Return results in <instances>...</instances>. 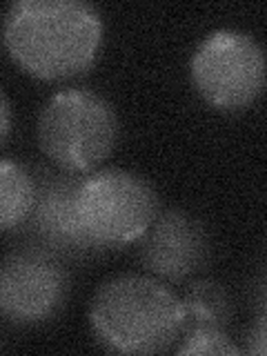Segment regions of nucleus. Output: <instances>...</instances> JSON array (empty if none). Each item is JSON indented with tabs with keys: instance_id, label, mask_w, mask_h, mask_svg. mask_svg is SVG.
<instances>
[{
	"instance_id": "39448f33",
	"label": "nucleus",
	"mask_w": 267,
	"mask_h": 356,
	"mask_svg": "<svg viewBox=\"0 0 267 356\" xmlns=\"http://www.w3.org/2000/svg\"><path fill=\"white\" fill-rule=\"evenodd\" d=\"M194 87L209 105L241 109L261 94L267 81V58L250 33L218 29L192 56Z\"/></svg>"
},
{
	"instance_id": "423d86ee",
	"label": "nucleus",
	"mask_w": 267,
	"mask_h": 356,
	"mask_svg": "<svg viewBox=\"0 0 267 356\" xmlns=\"http://www.w3.org/2000/svg\"><path fill=\"white\" fill-rule=\"evenodd\" d=\"M65 278L47 256L16 252L0 270V307L16 323L47 318L60 305Z\"/></svg>"
},
{
	"instance_id": "1a4fd4ad",
	"label": "nucleus",
	"mask_w": 267,
	"mask_h": 356,
	"mask_svg": "<svg viewBox=\"0 0 267 356\" xmlns=\"http://www.w3.org/2000/svg\"><path fill=\"white\" fill-rule=\"evenodd\" d=\"M33 205L31 176L11 159L0 163V225L9 229L29 214Z\"/></svg>"
},
{
	"instance_id": "6e6552de",
	"label": "nucleus",
	"mask_w": 267,
	"mask_h": 356,
	"mask_svg": "<svg viewBox=\"0 0 267 356\" xmlns=\"http://www.w3.org/2000/svg\"><path fill=\"white\" fill-rule=\"evenodd\" d=\"M181 305L183 334L192 330H225L232 314L227 292L211 281L194 283L181 298Z\"/></svg>"
},
{
	"instance_id": "20e7f679",
	"label": "nucleus",
	"mask_w": 267,
	"mask_h": 356,
	"mask_svg": "<svg viewBox=\"0 0 267 356\" xmlns=\"http://www.w3.org/2000/svg\"><path fill=\"white\" fill-rule=\"evenodd\" d=\"M74 211L87 236L100 243L138 241L156 218L147 181L125 170H103L81 183Z\"/></svg>"
},
{
	"instance_id": "f257e3e1",
	"label": "nucleus",
	"mask_w": 267,
	"mask_h": 356,
	"mask_svg": "<svg viewBox=\"0 0 267 356\" xmlns=\"http://www.w3.org/2000/svg\"><path fill=\"white\" fill-rule=\"evenodd\" d=\"M103 36L98 11L81 0H18L5 18V44L38 78H70L94 63Z\"/></svg>"
},
{
	"instance_id": "f03ea898",
	"label": "nucleus",
	"mask_w": 267,
	"mask_h": 356,
	"mask_svg": "<svg viewBox=\"0 0 267 356\" xmlns=\"http://www.w3.org/2000/svg\"><path fill=\"white\" fill-rule=\"evenodd\" d=\"M109 348L129 354L161 352L183 332V305L147 276H116L98 287L89 312Z\"/></svg>"
},
{
	"instance_id": "7ed1b4c3",
	"label": "nucleus",
	"mask_w": 267,
	"mask_h": 356,
	"mask_svg": "<svg viewBox=\"0 0 267 356\" xmlns=\"http://www.w3.org/2000/svg\"><path fill=\"white\" fill-rule=\"evenodd\" d=\"M118 120L103 96L89 89H63L44 103L38 143L49 159L70 172H87L114 149Z\"/></svg>"
},
{
	"instance_id": "9b49d317",
	"label": "nucleus",
	"mask_w": 267,
	"mask_h": 356,
	"mask_svg": "<svg viewBox=\"0 0 267 356\" xmlns=\"http://www.w3.org/2000/svg\"><path fill=\"white\" fill-rule=\"evenodd\" d=\"M3 138H7L9 134V103H7V96L3 94Z\"/></svg>"
},
{
	"instance_id": "9d476101",
	"label": "nucleus",
	"mask_w": 267,
	"mask_h": 356,
	"mask_svg": "<svg viewBox=\"0 0 267 356\" xmlns=\"http://www.w3.org/2000/svg\"><path fill=\"white\" fill-rule=\"evenodd\" d=\"M225 330H192L185 332V343L178 354H238Z\"/></svg>"
},
{
	"instance_id": "0eeeda50",
	"label": "nucleus",
	"mask_w": 267,
	"mask_h": 356,
	"mask_svg": "<svg viewBox=\"0 0 267 356\" xmlns=\"http://www.w3.org/2000/svg\"><path fill=\"white\" fill-rule=\"evenodd\" d=\"M140 259L163 278H185L205 261L207 243L198 222L185 211H165L140 236Z\"/></svg>"
}]
</instances>
